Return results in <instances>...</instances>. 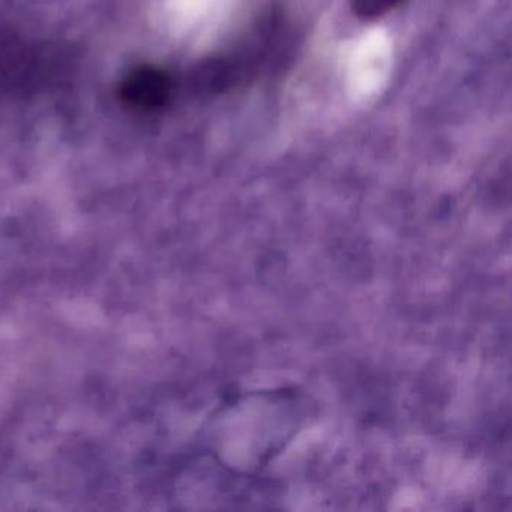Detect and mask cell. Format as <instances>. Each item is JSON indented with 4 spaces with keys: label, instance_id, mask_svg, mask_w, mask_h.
Returning <instances> with one entry per match:
<instances>
[{
    "label": "cell",
    "instance_id": "obj_1",
    "mask_svg": "<svg viewBox=\"0 0 512 512\" xmlns=\"http://www.w3.org/2000/svg\"><path fill=\"white\" fill-rule=\"evenodd\" d=\"M230 469L247 475L280 454L308 418V401L290 389L239 395L227 403Z\"/></svg>",
    "mask_w": 512,
    "mask_h": 512
},
{
    "label": "cell",
    "instance_id": "obj_2",
    "mask_svg": "<svg viewBox=\"0 0 512 512\" xmlns=\"http://www.w3.org/2000/svg\"><path fill=\"white\" fill-rule=\"evenodd\" d=\"M128 89H130V98H136L143 106L155 107L169 98L170 83L163 74L148 71L136 77Z\"/></svg>",
    "mask_w": 512,
    "mask_h": 512
},
{
    "label": "cell",
    "instance_id": "obj_3",
    "mask_svg": "<svg viewBox=\"0 0 512 512\" xmlns=\"http://www.w3.org/2000/svg\"><path fill=\"white\" fill-rule=\"evenodd\" d=\"M401 0H352L353 13L362 20H374L391 13Z\"/></svg>",
    "mask_w": 512,
    "mask_h": 512
}]
</instances>
